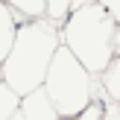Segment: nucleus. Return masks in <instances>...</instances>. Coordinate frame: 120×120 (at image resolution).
Listing matches in <instances>:
<instances>
[{
    "instance_id": "7",
    "label": "nucleus",
    "mask_w": 120,
    "mask_h": 120,
    "mask_svg": "<svg viewBox=\"0 0 120 120\" xmlns=\"http://www.w3.org/2000/svg\"><path fill=\"white\" fill-rule=\"evenodd\" d=\"M100 82H103V91H105V97H109V103L120 105V59L117 56L105 64V70L100 73Z\"/></svg>"
},
{
    "instance_id": "5",
    "label": "nucleus",
    "mask_w": 120,
    "mask_h": 120,
    "mask_svg": "<svg viewBox=\"0 0 120 120\" xmlns=\"http://www.w3.org/2000/svg\"><path fill=\"white\" fill-rule=\"evenodd\" d=\"M18 26H21V23H18L15 12H12L6 3H0V64H3L6 53H9L12 41H15V32H18Z\"/></svg>"
},
{
    "instance_id": "9",
    "label": "nucleus",
    "mask_w": 120,
    "mask_h": 120,
    "mask_svg": "<svg viewBox=\"0 0 120 120\" xmlns=\"http://www.w3.org/2000/svg\"><path fill=\"white\" fill-rule=\"evenodd\" d=\"M44 3H47V21H53L56 26L70 15V0H44Z\"/></svg>"
},
{
    "instance_id": "11",
    "label": "nucleus",
    "mask_w": 120,
    "mask_h": 120,
    "mask_svg": "<svg viewBox=\"0 0 120 120\" xmlns=\"http://www.w3.org/2000/svg\"><path fill=\"white\" fill-rule=\"evenodd\" d=\"M97 3H100V6H103V9L120 23V0H97Z\"/></svg>"
},
{
    "instance_id": "1",
    "label": "nucleus",
    "mask_w": 120,
    "mask_h": 120,
    "mask_svg": "<svg viewBox=\"0 0 120 120\" xmlns=\"http://www.w3.org/2000/svg\"><path fill=\"white\" fill-rule=\"evenodd\" d=\"M59 44H62L59 41V26L53 21H47V18L23 21L15 32V41H12L3 64H0L3 82L18 97L41 88Z\"/></svg>"
},
{
    "instance_id": "10",
    "label": "nucleus",
    "mask_w": 120,
    "mask_h": 120,
    "mask_svg": "<svg viewBox=\"0 0 120 120\" xmlns=\"http://www.w3.org/2000/svg\"><path fill=\"white\" fill-rule=\"evenodd\" d=\"M73 120H105V103L94 97V100H91V103H88Z\"/></svg>"
},
{
    "instance_id": "8",
    "label": "nucleus",
    "mask_w": 120,
    "mask_h": 120,
    "mask_svg": "<svg viewBox=\"0 0 120 120\" xmlns=\"http://www.w3.org/2000/svg\"><path fill=\"white\" fill-rule=\"evenodd\" d=\"M18 103H21V97L3 82L0 85V120H12V114L18 111Z\"/></svg>"
},
{
    "instance_id": "13",
    "label": "nucleus",
    "mask_w": 120,
    "mask_h": 120,
    "mask_svg": "<svg viewBox=\"0 0 120 120\" xmlns=\"http://www.w3.org/2000/svg\"><path fill=\"white\" fill-rule=\"evenodd\" d=\"M91 3H97V0H70V12H73V9H82V6H91Z\"/></svg>"
},
{
    "instance_id": "12",
    "label": "nucleus",
    "mask_w": 120,
    "mask_h": 120,
    "mask_svg": "<svg viewBox=\"0 0 120 120\" xmlns=\"http://www.w3.org/2000/svg\"><path fill=\"white\" fill-rule=\"evenodd\" d=\"M111 50H114V56L120 59V23L114 26V38H111Z\"/></svg>"
},
{
    "instance_id": "2",
    "label": "nucleus",
    "mask_w": 120,
    "mask_h": 120,
    "mask_svg": "<svg viewBox=\"0 0 120 120\" xmlns=\"http://www.w3.org/2000/svg\"><path fill=\"white\" fill-rule=\"evenodd\" d=\"M114 26H117L114 18L100 3H91L82 9H73L62 21L59 41L76 56V62L91 76H100L105 70V64L114 59V50H111Z\"/></svg>"
},
{
    "instance_id": "3",
    "label": "nucleus",
    "mask_w": 120,
    "mask_h": 120,
    "mask_svg": "<svg viewBox=\"0 0 120 120\" xmlns=\"http://www.w3.org/2000/svg\"><path fill=\"white\" fill-rule=\"evenodd\" d=\"M41 88L50 97L53 109L59 111V117H76L94 100V88L97 85H94V76L76 62L73 53L59 44Z\"/></svg>"
},
{
    "instance_id": "6",
    "label": "nucleus",
    "mask_w": 120,
    "mask_h": 120,
    "mask_svg": "<svg viewBox=\"0 0 120 120\" xmlns=\"http://www.w3.org/2000/svg\"><path fill=\"white\" fill-rule=\"evenodd\" d=\"M12 12H15L18 23L23 21H38V18H47V3L44 0H3Z\"/></svg>"
},
{
    "instance_id": "15",
    "label": "nucleus",
    "mask_w": 120,
    "mask_h": 120,
    "mask_svg": "<svg viewBox=\"0 0 120 120\" xmlns=\"http://www.w3.org/2000/svg\"><path fill=\"white\" fill-rule=\"evenodd\" d=\"M0 85H3V70H0Z\"/></svg>"
},
{
    "instance_id": "16",
    "label": "nucleus",
    "mask_w": 120,
    "mask_h": 120,
    "mask_svg": "<svg viewBox=\"0 0 120 120\" xmlns=\"http://www.w3.org/2000/svg\"><path fill=\"white\" fill-rule=\"evenodd\" d=\"M0 3H3V0H0Z\"/></svg>"
},
{
    "instance_id": "14",
    "label": "nucleus",
    "mask_w": 120,
    "mask_h": 120,
    "mask_svg": "<svg viewBox=\"0 0 120 120\" xmlns=\"http://www.w3.org/2000/svg\"><path fill=\"white\" fill-rule=\"evenodd\" d=\"M12 120H23V117H21V114H18V111H15V114H12Z\"/></svg>"
},
{
    "instance_id": "4",
    "label": "nucleus",
    "mask_w": 120,
    "mask_h": 120,
    "mask_svg": "<svg viewBox=\"0 0 120 120\" xmlns=\"http://www.w3.org/2000/svg\"><path fill=\"white\" fill-rule=\"evenodd\" d=\"M18 114L23 120H62L59 111L53 109L50 97L44 94V88H35V91L23 94L21 103H18Z\"/></svg>"
}]
</instances>
